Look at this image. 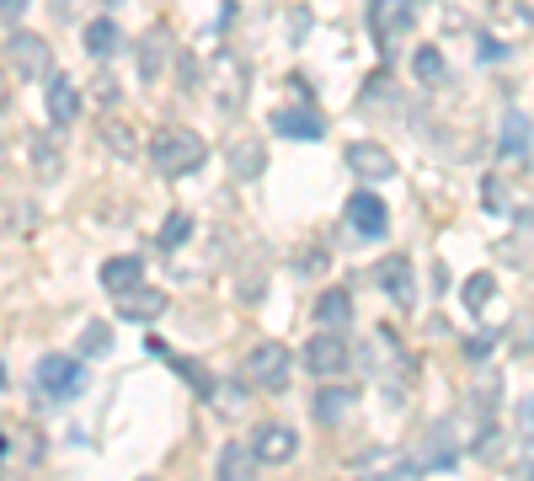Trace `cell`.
I'll use <instances>...</instances> for the list:
<instances>
[{
	"label": "cell",
	"instance_id": "28",
	"mask_svg": "<svg viewBox=\"0 0 534 481\" xmlns=\"http://www.w3.org/2000/svg\"><path fill=\"white\" fill-rule=\"evenodd\" d=\"M492 273H476V278H470V284H465V305L470 310H476V305H486V300H492Z\"/></svg>",
	"mask_w": 534,
	"mask_h": 481
},
{
	"label": "cell",
	"instance_id": "35",
	"mask_svg": "<svg viewBox=\"0 0 534 481\" xmlns=\"http://www.w3.org/2000/svg\"><path fill=\"white\" fill-rule=\"evenodd\" d=\"M0 161H6V145H0Z\"/></svg>",
	"mask_w": 534,
	"mask_h": 481
},
{
	"label": "cell",
	"instance_id": "15",
	"mask_svg": "<svg viewBox=\"0 0 534 481\" xmlns=\"http://www.w3.org/2000/svg\"><path fill=\"white\" fill-rule=\"evenodd\" d=\"M161 310H166V294L150 289V284H134V289L118 294V316H129V321H155Z\"/></svg>",
	"mask_w": 534,
	"mask_h": 481
},
{
	"label": "cell",
	"instance_id": "5",
	"mask_svg": "<svg viewBox=\"0 0 534 481\" xmlns=\"http://www.w3.org/2000/svg\"><path fill=\"white\" fill-rule=\"evenodd\" d=\"M417 22V0H369V27L380 38V49H390V38L412 33Z\"/></svg>",
	"mask_w": 534,
	"mask_h": 481
},
{
	"label": "cell",
	"instance_id": "16",
	"mask_svg": "<svg viewBox=\"0 0 534 481\" xmlns=\"http://www.w3.org/2000/svg\"><path fill=\"white\" fill-rule=\"evenodd\" d=\"M214 476L219 481H257V449L251 444H225L214 460Z\"/></svg>",
	"mask_w": 534,
	"mask_h": 481
},
{
	"label": "cell",
	"instance_id": "29",
	"mask_svg": "<svg viewBox=\"0 0 534 481\" xmlns=\"http://www.w3.org/2000/svg\"><path fill=\"white\" fill-rule=\"evenodd\" d=\"M107 343H113V332H107L102 321H91V327L81 332V353H107Z\"/></svg>",
	"mask_w": 534,
	"mask_h": 481
},
{
	"label": "cell",
	"instance_id": "18",
	"mask_svg": "<svg viewBox=\"0 0 534 481\" xmlns=\"http://www.w3.org/2000/svg\"><path fill=\"white\" fill-rule=\"evenodd\" d=\"M139 273H145V262H139V257H107V262H102V289H107V294H123V289L145 284Z\"/></svg>",
	"mask_w": 534,
	"mask_h": 481
},
{
	"label": "cell",
	"instance_id": "1",
	"mask_svg": "<svg viewBox=\"0 0 534 481\" xmlns=\"http://www.w3.org/2000/svg\"><path fill=\"white\" fill-rule=\"evenodd\" d=\"M150 161L161 177H187L209 161V145H203L193 129H182V123H166V129H155V139H150Z\"/></svg>",
	"mask_w": 534,
	"mask_h": 481
},
{
	"label": "cell",
	"instance_id": "33",
	"mask_svg": "<svg viewBox=\"0 0 534 481\" xmlns=\"http://www.w3.org/2000/svg\"><path fill=\"white\" fill-rule=\"evenodd\" d=\"M0 113H6V81H0Z\"/></svg>",
	"mask_w": 534,
	"mask_h": 481
},
{
	"label": "cell",
	"instance_id": "36",
	"mask_svg": "<svg viewBox=\"0 0 534 481\" xmlns=\"http://www.w3.org/2000/svg\"><path fill=\"white\" fill-rule=\"evenodd\" d=\"M145 481H150V476H145Z\"/></svg>",
	"mask_w": 534,
	"mask_h": 481
},
{
	"label": "cell",
	"instance_id": "13",
	"mask_svg": "<svg viewBox=\"0 0 534 481\" xmlns=\"http://www.w3.org/2000/svg\"><path fill=\"white\" fill-rule=\"evenodd\" d=\"M374 278H380V289H385L401 310L417 300V289H412V262H406V257H385L380 268H374Z\"/></svg>",
	"mask_w": 534,
	"mask_h": 481
},
{
	"label": "cell",
	"instance_id": "19",
	"mask_svg": "<svg viewBox=\"0 0 534 481\" xmlns=\"http://www.w3.org/2000/svg\"><path fill=\"white\" fill-rule=\"evenodd\" d=\"M502 155H508V161H518V166L529 161V118L518 113V107H513L508 118H502Z\"/></svg>",
	"mask_w": 534,
	"mask_h": 481
},
{
	"label": "cell",
	"instance_id": "12",
	"mask_svg": "<svg viewBox=\"0 0 534 481\" xmlns=\"http://www.w3.org/2000/svg\"><path fill=\"white\" fill-rule=\"evenodd\" d=\"M294 428H284V423H262L257 428V439H251V449H257V460H267V465H284V460H294Z\"/></svg>",
	"mask_w": 534,
	"mask_h": 481
},
{
	"label": "cell",
	"instance_id": "21",
	"mask_svg": "<svg viewBox=\"0 0 534 481\" xmlns=\"http://www.w3.org/2000/svg\"><path fill=\"white\" fill-rule=\"evenodd\" d=\"M348 412H353V391H348V385H326V391L316 396V417L326 428H337Z\"/></svg>",
	"mask_w": 534,
	"mask_h": 481
},
{
	"label": "cell",
	"instance_id": "22",
	"mask_svg": "<svg viewBox=\"0 0 534 481\" xmlns=\"http://www.w3.org/2000/svg\"><path fill=\"white\" fill-rule=\"evenodd\" d=\"M230 166H235V177H257L267 166V155H262L257 139H235V145H230Z\"/></svg>",
	"mask_w": 534,
	"mask_h": 481
},
{
	"label": "cell",
	"instance_id": "3",
	"mask_svg": "<svg viewBox=\"0 0 534 481\" xmlns=\"http://www.w3.org/2000/svg\"><path fill=\"white\" fill-rule=\"evenodd\" d=\"M81 385H86L81 359H65V353H43V359H38V391L49 401H70Z\"/></svg>",
	"mask_w": 534,
	"mask_h": 481
},
{
	"label": "cell",
	"instance_id": "26",
	"mask_svg": "<svg viewBox=\"0 0 534 481\" xmlns=\"http://www.w3.org/2000/svg\"><path fill=\"white\" fill-rule=\"evenodd\" d=\"M102 139H107V150H113L118 161H134V155H139V139H134V129H123L118 118H107V123H102Z\"/></svg>",
	"mask_w": 534,
	"mask_h": 481
},
{
	"label": "cell",
	"instance_id": "6",
	"mask_svg": "<svg viewBox=\"0 0 534 481\" xmlns=\"http://www.w3.org/2000/svg\"><path fill=\"white\" fill-rule=\"evenodd\" d=\"M348 359L353 353H348V343H342V332H316L305 343V369L321 375V380H337L342 369H348Z\"/></svg>",
	"mask_w": 534,
	"mask_h": 481
},
{
	"label": "cell",
	"instance_id": "27",
	"mask_svg": "<svg viewBox=\"0 0 534 481\" xmlns=\"http://www.w3.org/2000/svg\"><path fill=\"white\" fill-rule=\"evenodd\" d=\"M187 236H193V220H187V214H166V225L155 230V241H161L166 252H171V246H182Z\"/></svg>",
	"mask_w": 534,
	"mask_h": 481
},
{
	"label": "cell",
	"instance_id": "14",
	"mask_svg": "<svg viewBox=\"0 0 534 481\" xmlns=\"http://www.w3.org/2000/svg\"><path fill=\"white\" fill-rule=\"evenodd\" d=\"M49 118H54V129H70L81 118V91H75L70 75H49Z\"/></svg>",
	"mask_w": 534,
	"mask_h": 481
},
{
	"label": "cell",
	"instance_id": "8",
	"mask_svg": "<svg viewBox=\"0 0 534 481\" xmlns=\"http://www.w3.org/2000/svg\"><path fill=\"white\" fill-rule=\"evenodd\" d=\"M214 102L225 113H241V102H246V70L235 54H214Z\"/></svg>",
	"mask_w": 534,
	"mask_h": 481
},
{
	"label": "cell",
	"instance_id": "23",
	"mask_svg": "<svg viewBox=\"0 0 534 481\" xmlns=\"http://www.w3.org/2000/svg\"><path fill=\"white\" fill-rule=\"evenodd\" d=\"M59 139H43V134H33V172L43 177V182H54L59 177Z\"/></svg>",
	"mask_w": 534,
	"mask_h": 481
},
{
	"label": "cell",
	"instance_id": "9",
	"mask_svg": "<svg viewBox=\"0 0 534 481\" xmlns=\"http://www.w3.org/2000/svg\"><path fill=\"white\" fill-rule=\"evenodd\" d=\"M348 225H353L364 241L385 236V225H390V214H385V198H380V193H369V188H358V193L348 198Z\"/></svg>",
	"mask_w": 534,
	"mask_h": 481
},
{
	"label": "cell",
	"instance_id": "4",
	"mask_svg": "<svg viewBox=\"0 0 534 481\" xmlns=\"http://www.w3.org/2000/svg\"><path fill=\"white\" fill-rule=\"evenodd\" d=\"M6 59H11V70H17L22 81H43V75L54 70V49L38 33H11L6 38Z\"/></svg>",
	"mask_w": 534,
	"mask_h": 481
},
{
	"label": "cell",
	"instance_id": "34",
	"mask_svg": "<svg viewBox=\"0 0 534 481\" xmlns=\"http://www.w3.org/2000/svg\"><path fill=\"white\" fill-rule=\"evenodd\" d=\"M0 385H6V369H0Z\"/></svg>",
	"mask_w": 534,
	"mask_h": 481
},
{
	"label": "cell",
	"instance_id": "11",
	"mask_svg": "<svg viewBox=\"0 0 534 481\" xmlns=\"http://www.w3.org/2000/svg\"><path fill=\"white\" fill-rule=\"evenodd\" d=\"M273 129L284 134V139H321L326 134V118L316 113V107H278L273 113Z\"/></svg>",
	"mask_w": 534,
	"mask_h": 481
},
{
	"label": "cell",
	"instance_id": "32",
	"mask_svg": "<svg viewBox=\"0 0 534 481\" xmlns=\"http://www.w3.org/2000/svg\"><path fill=\"white\" fill-rule=\"evenodd\" d=\"M524 423H529V433H534V396H529V412H524Z\"/></svg>",
	"mask_w": 534,
	"mask_h": 481
},
{
	"label": "cell",
	"instance_id": "2",
	"mask_svg": "<svg viewBox=\"0 0 534 481\" xmlns=\"http://www.w3.org/2000/svg\"><path fill=\"white\" fill-rule=\"evenodd\" d=\"M289 375H294V359H289L284 343H257L246 353V380L257 385V391H284Z\"/></svg>",
	"mask_w": 534,
	"mask_h": 481
},
{
	"label": "cell",
	"instance_id": "24",
	"mask_svg": "<svg viewBox=\"0 0 534 481\" xmlns=\"http://www.w3.org/2000/svg\"><path fill=\"white\" fill-rule=\"evenodd\" d=\"M161 65H166V33L155 27V33L139 43V75H145V81H155V75H161Z\"/></svg>",
	"mask_w": 534,
	"mask_h": 481
},
{
	"label": "cell",
	"instance_id": "7",
	"mask_svg": "<svg viewBox=\"0 0 534 481\" xmlns=\"http://www.w3.org/2000/svg\"><path fill=\"white\" fill-rule=\"evenodd\" d=\"M348 172L358 182H385V177H396V155L385 145H374V139H353L348 145Z\"/></svg>",
	"mask_w": 534,
	"mask_h": 481
},
{
	"label": "cell",
	"instance_id": "17",
	"mask_svg": "<svg viewBox=\"0 0 534 481\" xmlns=\"http://www.w3.org/2000/svg\"><path fill=\"white\" fill-rule=\"evenodd\" d=\"M316 321H321L326 332H342L353 321V294L348 289H326L321 300H316Z\"/></svg>",
	"mask_w": 534,
	"mask_h": 481
},
{
	"label": "cell",
	"instance_id": "31",
	"mask_svg": "<svg viewBox=\"0 0 534 481\" xmlns=\"http://www.w3.org/2000/svg\"><path fill=\"white\" fill-rule=\"evenodd\" d=\"M465 353H470V359H486V353H492V337H470V343H465Z\"/></svg>",
	"mask_w": 534,
	"mask_h": 481
},
{
	"label": "cell",
	"instance_id": "30",
	"mask_svg": "<svg viewBox=\"0 0 534 481\" xmlns=\"http://www.w3.org/2000/svg\"><path fill=\"white\" fill-rule=\"evenodd\" d=\"M27 6H33V0H0V22H17Z\"/></svg>",
	"mask_w": 534,
	"mask_h": 481
},
{
	"label": "cell",
	"instance_id": "20",
	"mask_svg": "<svg viewBox=\"0 0 534 481\" xmlns=\"http://www.w3.org/2000/svg\"><path fill=\"white\" fill-rule=\"evenodd\" d=\"M118 22L113 17H97V22H86V54L91 59H113L118 54Z\"/></svg>",
	"mask_w": 534,
	"mask_h": 481
},
{
	"label": "cell",
	"instance_id": "25",
	"mask_svg": "<svg viewBox=\"0 0 534 481\" xmlns=\"http://www.w3.org/2000/svg\"><path fill=\"white\" fill-rule=\"evenodd\" d=\"M412 70H417V81H422V86H438V81H444V75H449L444 54H438V49H428V43H422V49L412 54Z\"/></svg>",
	"mask_w": 534,
	"mask_h": 481
},
{
	"label": "cell",
	"instance_id": "10",
	"mask_svg": "<svg viewBox=\"0 0 534 481\" xmlns=\"http://www.w3.org/2000/svg\"><path fill=\"white\" fill-rule=\"evenodd\" d=\"M412 460H417V471H444V465L460 460V449L449 444V423H433L428 433H422L417 449H412Z\"/></svg>",
	"mask_w": 534,
	"mask_h": 481
}]
</instances>
